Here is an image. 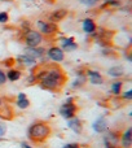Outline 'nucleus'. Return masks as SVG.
I'll use <instances>...</instances> for the list:
<instances>
[{
  "label": "nucleus",
  "instance_id": "obj_14",
  "mask_svg": "<svg viewBox=\"0 0 132 148\" xmlns=\"http://www.w3.org/2000/svg\"><path fill=\"white\" fill-rule=\"evenodd\" d=\"M132 129H127L126 133L122 135V147L125 148H130L131 144H132Z\"/></svg>",
  "mask_w": 132,
  "mask_h": 148
},
{
  "label": "nucleus",
  "instance_id": "obj_21",
  "mask_svg": "<svg viewBox=\"0 0 132 148\" xmlns=\"http://www.w3.org/2000/svg\"><path fill=\"white\" fill-rule=\"evenodd\" d=\"M122 86H123L122 82H115V83H113V84H112V92H113L114 95H119Z\"/></svg>",
  "mask_w": 132,
  "mask_h": 148
},
{
  "label": "nucleus",
  "instance_id": "obj_9",
  "mask_svg": "<svg viewBox=\"0 0 132 148\" xmlns=\"http://www.w3.org/2000/svg\"><path fill=\"white\" fill-rule=\"evenodd\" d=\"M104 143L106 148H115L118 146V136L115 133H109L106 136H104Z\"/></svg>",
  "mask_w": 132,
  "mask_h": 148
},
{
  "label": "nucleus",
  "instance_id": "obj_1",
  "mask_svg": "<svg viewBox=\"0 0 132 148\" xmlns=\"http://www.w3.org/2000/svg\"><path fill=\"white\" fill-rule=\"evenodd\" d=\"M34 77H35V81L39 82L44 88L51 90V91L60 90L66 82L65 73L59 66L42 68L34 74Z\"/></svg>",
  "mask_w": 132,
  "mask_h": 148
},
{
  "label": "nucleus",
  "instance_id": "obj_30",
  "mask_svg": "<svg viewBox=\"0 0 132 148\" xmlns=\"http://www.w3.org/2000/svg\"><path fill=\"white\" fill-rule=\"evenodd\" d=\"M21 147H22V148H31L27 143H22V144H21Z\"/></svg>",
  "mask_w": 132,
  "mask_h": 148
},
{
  "label": "nucleus",
  "instance_id": "obj_15",
  "mask_svg": "<svg viewBox=\"0 0 132 148\" xmlns=\"http://www.w3.org/2000/svg\"><path fill=\"white\" fill-rule=\"evenodd\" d=\"M66 14H67V10H65V9H59V10H54V12L52 13L51 16H49V18H51L52 22H57V21L62 20V18H64Z\"/></svg>",
  "mask_w": 132,
  "mask_h": 148
},
{
  "label": "nucleus",
  "instance_id": "obj_22",
  "mask_svg": "<svg viewBox=\"0 0 132 148\" xmlns=\"http://www.w3.org/2000/svg\"><path fill=\"white\" fill-rule=\"evenodd\" d=\"M79 1H80L82 4L87 5V7H93V5L97 4V1H99V0H79Z\"/></svg>",
  "mask_w": 132,
  "mask_h": 148
},
{
  "label": "nucleus",
  "instance_id": "obj_7",
  "mask_svg": "<svg viewBox=\"0 0 132 148\" xmlns=\"http://www.w3.org/2000/svg\"><path fill=\"white\" fill-rule=\"evenodd\" d=\"M92 127H93V130L96 131V133H99V134L104 133V131L108 129V122H106V120H105V117L100 116V117L93 122Z\"/></svg>",
  "mask_w": 132,
  "mask_h": 148
},
{
  "label": "nucleus",
  "instance_id": "obj_3",
  "mask_svg": "<svg viewBox=\"0 0 132 148\" xmlns=\"http://www.w3.org/2000/svg\"><path fill=\"white\" fill-rule=\"evenodd\" d=\"M43 40V36L36 30H26L25 33V43L27 47H39Z\"/></svg>",
  "mask_w": 132,
  "mask_h": 148
},
{
  "label": "nucleus",
  "instance_id": "obj_13",
  "mask_svg": "<svg viewBox=\"0 0 132 148\" xmlns=\"http://www.w3.org/2000/svg\"><path fill=\"white\" fill-rule=\"evenodd\" d=\"M83 30L84 33L87 34H93L95 30H96V23L93 22V20H91V18H87V20L83 21Z\"/></svg>",
  "mask_w": 132,
  "mask_h": 148
},
{
  "label": "nucleus",
  "instance_id": "obj_25",
  "mask_svg": "<svg viewBox=\"0 0 132 148\" xmlns=\"http://www.w3.org/2000/svg\"><path fill=\"white\" fill-rule=\"evenodd\" d=\"M120 3L118 0H105L104 5H119Z\"/></svg>",
  "mask_w": 132,
  "mask_h": 148
},
{
  "label": "nucleus",
  "instance_id": "obj_12",
  "mask_svg": "<svg viewBox=\"0 0 132 148\" xmlns=\"http://www.w3.org/2000/svg\"><path fill=\"white\" fill-rule=\"evenodd\" d=\"M87 75H88V79H89V82H91L92 84H101L102 82H104L101 74H100L99 72H95V70H88V72H87Z\"/></svg>",
  "mask_w": 132,
  "mask_h": 148
},
{
  "label": "nucleus",
  "instance_id": "obj_24",
  "mask_svg": "<svg viewBox=\"0 0 132 148\" xmlns=\"http://www.w3.org/2000/svg\"><path fill=\"white\" fill-rule=\"evenodd\" d=\"M79 83H84V77H82V78H78L75 82H74V83H73V88H76V87L80 86Z\"/></svg>",
  "mask_w": 132,
  "mask_h": 148
},
{
  "label": "nucleus",
  "instance_id": "obj_23",
  "mask_svg": "<svg viewBox=\"0 0 132 148\" xmlns=\"http://www.w3.org/2000/svg\"><path fill=\"white\" fill-rule=\"evenodd\" d=\"M8 13L7 12H0V23H7L8 22Z\"/></svg>",
  "mask_w": 132,
  "mask_h": 148
},
{
  "label": "nucleus",
  "instance_id": "obj_28",
  "mask_svg": "<svg viewBox=\"0 0 132 148\" xmlns=\"http://www.w3.org/2000/svg\"><path fill=\"white\" fill-rule=\"evenodd\" d=\"M62 148H80L78 143H69V144H65Z\"/></svg>",
  "mask_w": 132,
  "mask_h": 148
},
{
  "label": "nucleus",
  "instance_id": "obj_2",
  "mask_svg": "<svg viewBox=\"0 0 132 148\" xmlns=\"http://www.w3.org/2000/svg\"><path fill=\"white\" fill-rule=\"evenodd\" d=\"M51 134V127L48 123L46 122H36L30 126L29 129V138L35 143H40V142L46 140Z\"/></svg>",
  "mask_w": 132,
  "mask_h": 148
},
{
  "label": "nucleus",
  "instance_id": "obj_11",
  "mask_svg": "<svg viewBox=\"0 0 132 148\" xmlns=\"http://www.w3.org/2000/svg\"><path fill=\"white\" fill-rule=\"evenodd\" d=\"M67 126L70 130H73L75 134H80L82 130H83V126H82V122L78 120V118H70L67 122Z\"/></svg>",
  "mask_w": 132,
  "mask_h": 148
},
{
  "label": "nucleus",
  "instance_id": "obj_32",
  "mask_svg": "<svg viewBox=\"0 0 132 148\" xmlns=\"http://www.w3.org/2000/svg\"><path fill=\"white\" fill-rule=\"evenodd\" d=\"M3 105V100H1V97H0V107Z\"/></svg>",
  "mask_w": 132,
  "mask_h": 148
},
{
  "label": "nucleus",
  "instance_id": "obj_27",
  "mask_svg": "<svg viewBox=\"0 0 132 148\" xmlns=\"http://www.w3.org/2000/svg\"><path fill=\"white\" fill-rule=\"evenodd\" d=\"M5 82H7V75H5L4 72H1V70H0V86H1V84H4Z\"/></svg>",
  "mask_w": 132,
  "mask_h": 148
},
{
  "label": "nucleus",
  "instance_id": "obj_19",
  "mask_svg": "<svg viewBox=\"0 0 132 148\" xmlns=\"http://www.w3.org/2000/svg\"><path fill=\"white\" fill-rule=\"evenodd\" d=\"M5 75H7V78L9 79V81H12V82H16V81H18V79L21 78V73L18 72V70H9Z\"/></svg>",
  "mask_w": 132,
  "mask_h": 148
},
{
  "label": "nucleus",
  "instance_id": "obj_4",
  "mask_svg": "<svg viewBox=\"0 0 132 148\" xmlns=\"http://www.w3.org/2000/svg\"><path fill=\"white\" fill-rule=\"evenodd\" d=\"M78 110L75 104L73 103H65L61 108H60V114L66 120H70V118H74L75 117V113Z\"/></svg>",
  "mask_w": 132,
  "mask_h": 148
},
{
  "label": "nucleus",
  "instance_id": "obj_18",
  "mask_svg": "<svg viewBox=\"0 0 132 148\" xmlns=\"http://www.w3.org/2000/svg\"><path fill=\"white\" fill-rule=\"evenodd\" d=\"M108 74H109L110 77H114V78H117V77H122L123 75V68L122 66H114V68H112V69L108 70Z\"/></svg>",
  "mask_w": 132,
  "mask_h": 148
},
{
  "label": "nucleus",
  "instance_id": "obj_29",
  "mask_svg": "<svg viewBox=\"0 0 132 148\" xmlns=\"http://www.w3.org/2000/svg\"><path fill=\"white\" fill-rule=\"evenodd\" d=\"M5 131H7V127H5L4 123L0 122V136H3L5 134Z\"/></svg>",
  "mask_w": 132,
  "mask_h": 148
},
{
  "label": "nucleus",
  "instance_id": "obj_26",
  "mask_svg": "<svg viewBox=\"0 0 132 148\" xmlns=\"http://www.w3.org/2000/svg\"><path fill=\"white\" fill-rule=\"evenodd\" d=\"M122 97H123V99L131 100V99H132V90H128L127 92H125V94H122Z\"/></svg>",
  "mask_w": 132,
  "mask_h": 148
},
{
  "label": "nucleus",
  "instance_id": "obj_17",
  "mask_svg": "<svg viewBox=\"0 0 132 148\" xmlns=\"http://www.w3.org/2000/svg\"><path fill=\"white\" fill-rule=\"evenodd\" d=\"M13 116V112L10 108L8 107H4V105H1L0 107V117L4 118V120H10Z\"/></svg>",
  "mask_w": 132,
  "mask_h": 148
},
{
  "label": "nucleus",
  "instance_id": "obj_31",
  "mask_svg": "<svg viewBox=\"0 0 132 148\" xmlns=\"http://www.w3.org/2000/svg\"><path fill=\"white\" fill-rule=\"evenodd\" d=\"M1 1H8V3H13L14 0H1Z\"/></svg>",
  "mask_w": 132,
  "mask_h": 148
},
{
  "label": "nucleus",
  "instance_id": "obj_20",
  "mask_svg": "<svg viewBox=\"0 0 132 148\" xmlns=\"http://www.w3.org/2000/svg\"><path fill=\"white\" fill-rule=\"evenodd\" d=\"M30 105V101L27 100V97H23V99H17V107L20 109H26Z\"/></svg>",
  "mask_w": 132,
  "mask_h": 148
},
{
  "label": "nucleus",
  "instance_id": "obj_16",
  "mask_svg": "<svg viewBox=\"0 0 132 148\" xmlns=\"http://www.w3.org/2000/svg\"><path fill=\"white\" fill-rule=\"evenodd\" d=\"M17 60L22 62V65H26V66H31V65H35V62H36L35 59H33V57L27 56V55H25V53H23V55H20V56L17 57Z\"/></svg>",
  "mask_w": 132,
  "mask_h": 148
},
{
  "label": "nucleus",
  "instance_id": "obj_5",
  "mask_svg": "<svg viewBox=\"0 0 132 148\" xmlns=\"http://www.w3.org/2000/svg\"><path fill=\"white\" fill-rule=\"evenodd\" d=\"M36 26L39 27V30L42 31L46 35H52L57 31V25L54 22H44V21H38L36 22Z\"/></svg>",
  "mask_w": 132,
  "mask_h": 148
},
{
  "label": "nucleus",
  "instance_id": "obj_8",
  "mask_svg": "<svg viewBox=\"0 0 132 148\" xmlns=\"http://www.w3.org/2000/svg\"><path fill=\"white\" fill-rule=\"evenodd\" d=\"M61 47L62 51H75L78 48V44L74 42L73 38H62L61 39Z\"/></svg>",
  "mask_w": 132,
  "mask_h": 148
},
{
  "label": "nucleus",
  "instance_id": "obj_10",
  "mask_svg": "<svg viewBox=\"0 0 132 148\" xmlns=\"http://www.w3.org/2000/svg\"><path fill=\"white\" fill-rule=\"evenodd\" d=\"M44 53V49L43 48H38V47H27L25 49V55L27 56L33 57V59H38V57H42Z\"/></svg>",
  "mask_w": 132,
  "mask_h": 148
},
{
  "label": "nucleus",
  "instance_id": "obj_6",
  "mask_svg": "<svg viewBox=\"0 0 132 148\" xmlns=\"http://www.w3.org/2000/svg\"><path fill=\"white\" fill-rule=\"evenodd\" d=\"M47 56H48V59H51L52 61H56V62H61V61H64V59H65V53L60 47H51V48L48 49V52H47Z\"/></svg>",
  "mask_w": 132,
  "mask_h": 148
}]
</instances>
